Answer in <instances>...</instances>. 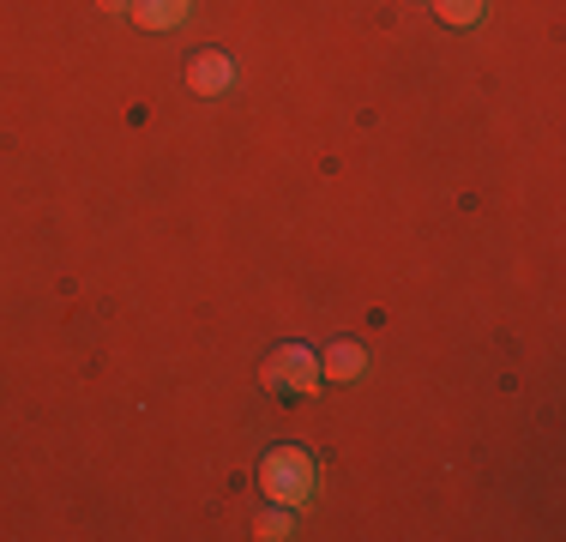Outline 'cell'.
I'll list each match as a JSON object with an SVG mask.
<instances>
[{
  "mask_svg": "<svg viewBox=\"0 0 566 542\" xmlns=\"http://www.w3.org/2000/svg\"><path fill=\"white\" fill-rule=\"evenodd\" d=\"M187 85H193V97H223V91L235 85V61H229L223 49L193 54V66H187Z\"/></svg>",
  "mask_w": 566,
  "mask_h": 542,
  "instance_id": "3957f363",
  "label": "cell"
},
{
  "mask_svg": "<svg viewBox=\"0 0 566 542\" xmlns=\"http://www.w3.org/2000/svg\"><path fill=\"white\" fill-rule=\"evenodd\" d=\"M260 379L277 398H307V392H319V356L307 344H277L272 356H265Z\"/></svg>",
  "mask_w": 566,
  "mask_h": 542,
  "instance_id": "7a4b0ae2",
  "label": "cell"
},
{
  "mask_svg": "<svg viewBox=\"0 0 566 542\" xmlns=\"http://www.w3.org/2000/svg\"><path fill=\"white\" fill-rule=\"evenodd\" d=\"M260 488H265L272 507H307L314 488H319V470H314V458H307L302 446H272L265 465H260Z\"/></svg>",
  "mask_w": 566,
  "mask_h": 542,
  "instance_id": "6da1fadb",
  "label": "cell"
},
{
  "mask_svg": "<svg viewBox=\"0 0 566 542\" xmlns=\"http://www.w3.org/2000/svg\"><path fill=\"white\" fill-rule=\"evenodd\" d=\"M260 536L265 542H283V536H295V507H272L260 519Z\"/></svg>",
  "mask_w": 566,
  "mask_h": 542,
  "instance_id": "52a82bcc",
  "label": "cell"
},
{
  "mask_svg": "<svg viewBox=\"0 0 566 542\" xmlns=\"http://www.w3.org/2000/svg\"><path fill=\"white\" fill-rule=\"evenodd\" d=\"M97 7H103V12H127L133 0H97Z\"/></svg>",
  "mask_w": 566,
  "mask_h": 542,
  "instance_id": "ba28073f",
  "label": "cell"
},
{
  "mask_svg": "<svg viewBox=\"0 0 566 542\" xmlns=\"http://www.w3.org/2000/svg\"><path fill=\"white\" fill-rule=\"evenodd\" d=\"M434 19L452 24V31H470V24L489 19V0H434Z\"/></svg>",
  "mask_w": 566,
  "mask_h": 542,
  "instance_id": "8992f818",
  "label": "cell"
},
{
  "mask_svg": "<svg viewBox=\"0 0 566 542\" xmlns=\"http://www.w3.org/2000/svg\"><path fill=\"white\" fill-rule=\"evenodd\" d=\"M361 368H368V350H361L356 337H338V344L319 356V379H361Z\"/></svg>",
  "mask_w": 566,
  "mask_h": 542,
  "instance_id": "5b68a950",
  "label": "cell"
},
{
  "mask_svg": "<svg viewBox=\"0 0 566 542\" xmlns=\"http://www.w3.org/2000/svg\"><path fill=\"white\" fill-rule=\"evenodd\" d=\"M133 24H145V31H181L187 12H193V0H133Z\"/></svg>",
  "mask_w": 566,
  "mask_h": 542,
  "instance_id": "277c9868",
  "label": "cell"
}]
</instances>
